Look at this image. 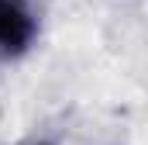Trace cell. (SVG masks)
Listing matches in <instances>:
<instances>
[{
	"label": "cell",
	"mask_w": 148,
	"mask_h": 145,
	"mask_svg": "<svg viewBox=\"0 0 148 145\" xmlns=\"http://www.w3.org/2000/svg\"><path fill=\"white\" fill-rule=\"evenodd\" d=\"M41 38V17L31 0H0V66L28 59Z\"/></svg>",
	"instance_id": "6da1fadb"
},
{
	"label": "cell",
	"mask_w": 148,
	"mask_h": 145,
	"mask_svg": "<svg viewBox=\"0 0 148 145\" xmlns=\"http://www.w3.org/2000/svg\"><path fill=\"white\" fill-rule=\"evenodd\" d=\"M31 145H52V142H31Z\"/></svg>",
	"instance_id": "7a4b0ae2"
}]
</instances>
